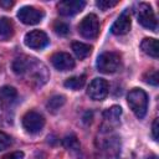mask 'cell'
Here are the masks:
<instances>
[{"label": "cell", "instance_id": "1", "mask_svg": "<svg viewBox=\"0 0 159 159\" xmlns=\"http://www.w3.org/2000/svg\"><path fill=\"white\" fill-rule=\"evenodd\" d=\"M12 70L16 75L24 76L31 86H42L48 78L46 66L36 58L25 55L14 60Z\"/></svg>", "mask_w": 159, "mask_h": 159}, {"label": "cell", "instance_id": "2", "mask_svg": "<svg viewBox=\"0 0 159 159\" xmlns=\"http://www.w3.org/2000/svg\"><path fill=\"white\" fill-rule=\"evenodd\" d=\"M127 102L138 118H143L145 116L148 109V96L143 89L133 88L127 96Z\"/></svg>", "mask_w": 159, "mask_h": 159}, {"label": "cell", "instance_id": "3", "mask_svg": "<svg viewBox=\"0 0 159 159\" xmlns=\"http://www.w3.org/2000/svg\"><path fill=\"white\" fill-rule=\"evenodd\" d=\"M97 68L103 73H113L120 65V56L117 52H103L97 58Z\"/></svg>", "mask_w": 159, "mask_h": 159}, {"label": "cell", "instance_id": "4", "mask_svg": "<svg viewBox=\"0 0 159 159\" xmlns=\"http://www.w3.org/2000/svg\"><path fill=\"white\" fill-rule=\"evenodd\" d=\"M137 17H138V22L144 26L145 29L157 31L158 27V21L157 17L154 15V11L152 10L150 5L147 2H140L137 6Z\"/></svg>", "mask_w": 159, "mask_h": 159}, {"label": "cell", "instance_id": "5", "mask_svg": "<svg viewBox=\"0 0 159 159\" xmlns=\"http://www.w3.org/2000/svg\"><path fill=\"white\" fill-rule=\"evenodd\" d=\"M78 32L84 39H96L99 32V21L97 16L94 14L84 16L78 25Z\"/></svg>", "mask_w": 159, "mask_h": 159}, {"label": "cell", "instance_id": "6", "mask_svg": "<svg viewBox=\"0 0 159 159\" xmlns=\"http://www.w3.org/2000/svg\"><path fill=\"white\" fill-rule=\"evenodd\" d=\"M22 125L26 129V132H29L31 134H36L43 128L45 118L40 113H37L35 111H30L22 117Z\"/></svg>", "mask_w": 159, "mask_h": 159}, {"label": "cell", "instance_id": "7", "mask_svg": "<svg viewBox=\"0 0 159 159\" xmlns=\"http://www.w3.org/2000/svg\"><path fill=\"white\" fill-rule=\"evenodd\" d=\"M43 11L34 6H22L17 11L19 20L25 25H36L43 19Z\"/></svg>", "mask_w": 159, "mask_h": 159}, {"label": "cell", "instance_id": "8", "mask_svg": "<svg viewBox=\"0 0 159 159\" xmlns=\"http://www.w3.org/2000/svg\"><path fill=\"white\" fill-rule=\"evenodd\" d=\"M25 45L34 50H41L48 45L47 35L41 30H32L25 35Z\"/></svg>", "mask_w": 159, "mask_h": 159}, {"label": "cell", "instance_id": "9", "mask_svg": "<svg viewBox=\"0 0 159 159\" xmlns=\"http://www.w3.org/2000/svg\"><path fill=\"white\" fill-rule=\"evenodd\" d=\"M87 94L94 101H103L108 94V82L103 78H94L88 86Z\"/></svg>", "mask_w": 159, "mask_h": 159}, {"label": "cell", "instance_id": "10", "mask_svg": "<svg viewBox=\"0 0 159 159\" xmlns=\"http://www.w3.org/2000/svg\"><path fill=\"white\" fill-rule=\"evenodd\" d=\"M86 6V1L83 0H65L58 2L57 10L62 16H73L83 10Z\"/></svg>", "mask_w": 159, "mask_h": 159}, {"label": "cell", "instance_id": "11", "mask_svg": "<svg viewBox=\"0 0 159 159\" xmlns=\"http://www.w3.org/2000/svg\"><path fill=\"white\" fill-rule=\"evenodd\" d=\"M130 26H132L130 14H129L128 10H125V11H123V12L118 16V19L113 22V25H112V27H111V31H112V34L120 36V35L128 34L129 30H130Z\"/></svg>", "mask_w": 159, "mask_h": 159}, {"label": "cell", "instance_id": "12", "mask_svg": "<svg viewBox=\"0 0 159 159\" xmlns=\"http://www.w3.org/2000/svg\"><path fill=\"white\" fill-rule=\"evenodd\" d=\"M51 63L58 71H68L75 67V60L70 53L56 52L51 56Z\"/></svg>", "mask_w": 159, "mask_h": 159}, {"label": "cell", "instance_id": "13", "mask_svg": "<svg viewBox=\"0 0 159 159\" xmlns=\"http://www.w3.org/2000/svg\"><path fill=\"white\" fill-rule=\"evenodd\" d=\"M140 48L143 50L144 53H147L148 56H152L154 58L158 57L159 55V47H158V41L155 39H150V37H147L142 41L140 43Z\"/></svg>", "mask_w": 159, "mask_h": 159}, {"label": "cell", "instance_id": "14", "mask_svg": "<svg viewBox=\"0 0 159 159\" xmlns=\"http://www.w3.org/2000/svg\"><path fill=\"white\" fill-rule=\"evenodd\" d=\"M17 97V92L11 86H4L0 88V102L4 106H10L15 102Z\"/></svg>", "mask_w": 159, "mask_h": 159}, {"label": "cell", "instance_id": "15", "mask_svg": "<svg viewBox=\"0 0 159 159\" xmlns=\"http://www.w3.org/2000/svg\"><path fill=\"white\" fill-rule=\"evenodd\" d=\"M14 35V24L7 17H0V40H10Z\"/></svg>", "mask_w": 159, "mask_h": 159}, {"label": "cell", "instance_id": "16", "mask_svg": "<svg viewBox=\"0 0 159 159\" xmlns=\"http://www.w3.org/2000/svg\"><path fill=\"white\" fill-rule=\"evenodd\" d=\"M72 50H73L75 55L77 56V58L84 60L92 52V46H89L87 43H83V42H73L72 43Z\"/></svg>", "mask_w": 159, "mask_h": 159}, {"label": "cell", "instance_id": "17", "mask_svg": "<svg viewBox=\"0 0 159 159\" xmlns=\"http://www.w3.org/2000/svg\"><path fill=\"white\" fill-rule=\"evenodd\" d=\"M65 102H66L65 96H62V94H56V96H52V97L47 101L46 107H47V109H48L51 113H56V112L65 104Z\"/></svg>", "mask_w": 159, "mask_h": 159}, {"label": "cell", "instance_id": "18", "mask_svg": "<svg viewBox=\"0 0 159 159\" xmlns=\"http://www.w3.org/2000/svg\"><path fill=\"white\" fill-rule=\"evenodd\" d=\"M86 83V76L82 75V76H75V77H70L65 81V87L70 88V89H73V91H77L80 88H82Z\"/></svg>", "mask_w": 159, "mask_h": 159}, {"label": "cell", "instance_id": "19", "mask_svg": "<svg viewBox=\"0 0 159 159\" xmlns=\"http://www.w3.org/2000/svg\"><path fill=\"white\" fill-rule=\"evenodd\" d=\"M120 114H122V108L119 106H112L111 108L104 111L103 118L109 123H117Z\"/></svg>", "mask_w": 159, "mask_h": 159}, {"label": "cell", "instance_id": "20", "mask_svg": "<svg viewBox=\"0 0 159 159\" xmlns=\"http://www.w3.org/2000/svg\"><path fill=\"white\" fill-rule=\"evenodd\" d=\"M143 80H144V82H147V83H149V84L157 86V84H158V71L154 70V68L147 71V72L143 75Z\"/></svg>", "mask_w": 159, "mask_h": 159}, {"label": "cell", "instance_id": "21", "mask_svg": "<svg viewBox=\"0 0 159 159\" xmlns=\"http://www.w3.org/2000/svg\"><path fill=\"white\" fill-rule=\"evenodd\" d=\"M63 145L67 148V149H71V150H77L80 149V143L77 140V138L71 134V135H67L65 139H63Z\"/></svg>", "mask_w": 159, "mask_h": 159}, {"label": "cell", "instance_id": "22", "mask_svg": "<svg viewBox=\"0 0 159 159\" xmlns=\"http://www.w3.org/2000/svg\"><path fill=\"white\" fill-rule=\"evenodd\" d=\"M53 30L57 35L60 36H66L68 32H70V27L67 24H65L63 21H56L53 24Z\"/></svg>", "mask_w": 159, "mask_h": 159}, {"label": "cell", "instance_id": "23", "mask_svg": "<svg viewBox=\"0 0 159 159\" xmlns=\"http://www.w3.org/2000/svg\"><path fill=\"white\" fill-rule=\"evenodd\" d=\"M96 4L101 10H108L113 6H116L118 4V0H98Z\"/></svg>", "mask_w": 159, "mask_h": 159}, {"label": "cell", "instance_id": "24", "mask_svg": "<svg viewBox=\"0 0 159 159\" xmlns=\"http://www.w3.org/2000/svg\"><path fill=\"white\" fill-rule=\"evenodd\" d=\"M11 144V138L4 132H0V150L6 149Z\"/></svg>", "mask_w": 159, "mask_h": 159}, {"label": "cell", "instance_id": "25", "mask_svg": "<svg viewBox=\"0 0 159 159\" xmlns=\"http://www.w3.org/2000/svg\"><path fill=\"white\" fill-rule=\"evenodd\" d=\"M2 159H24V153L22 152H12L6 154Z\"/></svg>", "mask_w": 159, "mask_h": 159}, {"label": "cell", "instance_id": "26", "mask_svg": "<svg viewBox=\"0 0 159 159\" xmlns=\"http://www.w3.org/2000/svg\"><path fill=\"white\" fill-rule=\"evenodd\" d=\"M158 123H159V119L155 118L154 122H153V127H152V133H153V138H154V140H158V138H159V134H158V130H159V128H158Z\"/></svg>", "mask_w": 159, "mask_h": 159}, {"label": "cell", "instance_id": "27", "mask_svg": "<svg viewBox=\"0 0 159 159\" xmlns=\"http://www.w3.org/2000/svg\"><path fill=\"white\" fill-rule=\"evenodd\" d=\"M14 5V1H10V0H7V1H0V6L1 7H5V9H9V7H11Z\"/></svg>", "mask_w": 159, "mask_h": 159}, {"label": "cell", "instance_id": "28", "mask_svg": "<svg viewBox=\"0 0 159 159\" xmlns=\"http://www.w3.org/2000/svg\"><path fill=\"white\" fill-rule=\"evenodd\" d=\"M148 159H158V157H157V155H154V154H153V155H150V157H149V158H148Z\"/></svg>", "mask_w": 159, "mask_h": 159}]
</instances>
